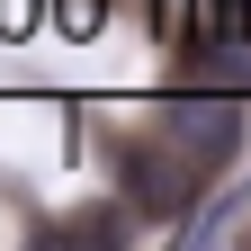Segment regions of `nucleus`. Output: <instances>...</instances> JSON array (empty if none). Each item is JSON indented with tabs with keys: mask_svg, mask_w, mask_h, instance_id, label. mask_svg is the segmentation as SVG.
I'll list each match as a JSON object with an SVG mask.
<instances>
[{
	"mask_svg": "<svg viewBox=\"0 0 251 251\" xmlns=\"http://www.w3.org/2000/svg\"><path fill=\"white\" fill-rule=\"evenodd\" d=\"M206 45H251V0H206Z\"/></svg>",
	"mask_w": 251,
	"mask_h": 251,
	"instance_id": "nucleus-2",
	"label": "nucleus"
},
{
	"mask_svg": "<svg viewBox=\"0 0 251 251\" xmlns=\"http://www.w3.org/2000/svg\"><path fill=\"white\" fill-rule=\"evenodd\" d=\"M0 27H9V36H18V27H36V0H0Z\"/></svg>",
	"mask_w": 251,
	"mask_h": 251,
	"instance_id": "nucleus-4",
	"label": "nucleus"
},
{
	"mask_svg": "<svg viewBox=\"0 0 251 251\" xmlns=\"http://www.w3.org/2000/svg\"><path fill=\"white\" fill-rule=\"evenodd\" d=\"M162 135L188 152L198 171H225V162H242V90H179V99L162 108Z\"/></svg>",
	"mask_w": 251,
	"mask_h": 251,
	"instance_id": "nucleus-1",
	"label": "nucleus"
},
{
	"mask_svg": "<svg viewBox=\"0 0 251 251\" xmlns=\"http://www.w3.org/2000/svg\"><path fill=\"white\" fill-rule=\"evenodd\" d=\"M45 9H54L63 36H99V27H108V0H45Z\"/></svg>",
	"mask_w": 251,
	"mask_h": 251,
	"instance_id": "nucleus-3",
	"label": "nucleus"
}]
</instances>
